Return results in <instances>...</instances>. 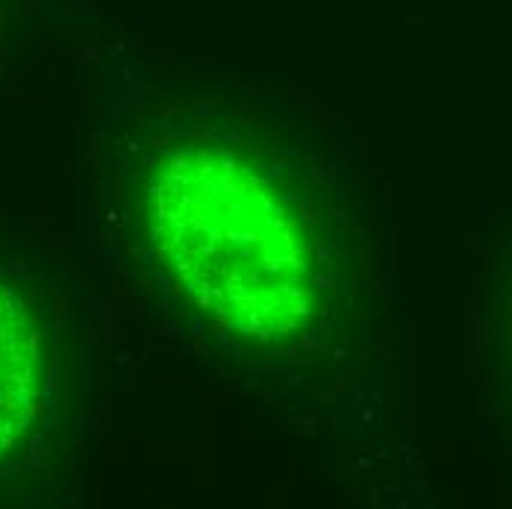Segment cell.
Here are the masks:
<instances>
[{"label": "cell", "instance_id": "obj_2", "mask_svg": "<svg viewBox=\"0 0 512 509\" xmlns=\"http://www.w3.org/2000/svg\"><path fill=\"white\" fill-rule=\"evenodd\" d=\"M42 392V339L33 312L0 286V459L30 430Z\"/></svg>", "mask_w": 512, "mask_h": 509}, {"label": "cell", "instance_id": "obj_1", "mask_svg": "<svg viewBox=\"0 0 512 509\" xmlns=\"http://www.w3.org/2000/svg\"><path fill=\"white\" fill-rule=\"evenodd\" d=\"M156 256L201 312L256 342H286L315 309L307 233L280 189L227 148L162 153L148 183Z\"/></svg>", "mask_w": 512, "mask_h": 509}]
</instances>
